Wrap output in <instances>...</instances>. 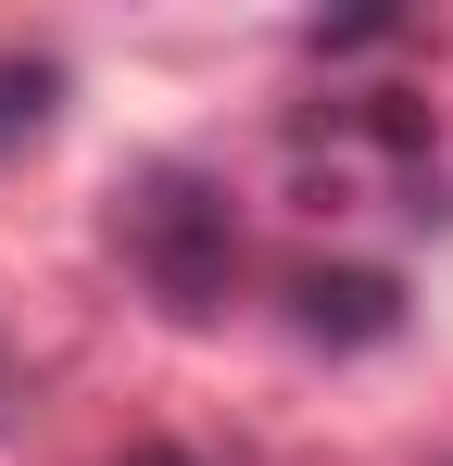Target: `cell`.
<instances>
[{"mask_svg": "<svg viewBox=\"0 0 453 466\" xmlns=\"http://www.w3.org/2000/svg\"><path fill=\"white\" fill-rule=\"evenodd\" d=\"M126 239H139V265L164 278V303H215L226 265H239V228H226V202L202 189V177H151L139 202H126Z\"/></svg>", "mask_w": 453, "mask_h": 466, "instance_id": "6da1fadb", "label": "cell"}, {"mask_svg": "<svg viewBox=\"0 0 453 466\" xmlns=\"http://www.w3.org/2000/svg\"><path fill=\"white\" fill-rule=\"evenodd\" d=\"M302 328L315 340H378L390 328V278H302Z\"/></svg>", "mask_w": 453, "mask_h": 466, "instance_id": "7a4b0ae2", "label": "cell"}, {"mask_svg": "<svg viewBox=\"0 0 453 466\" xmlns=\"http://www.w3.org/2000/svg\"><path fill=\"white\" fill-rule=\"evenodd\" d=\"M126 466H189V454H176V441H139V454H126Z\"/></svg>", "mask_w": 453, "mask_h": 466, "instance_id": "277c9868", "label": "cell"}, {"mask_svg": "<svg viewBox=\"0 0 453 466\" xmlns=\"http://www.w3.org/2000/svg\"><path fill=\"white\" fill-rule=\"evenodd\" d=\"M38 114H51V64H13V76H0V139L38 127Z\"/></svg>", "mask_w": 453, "mask_h": 466, "instance_id": "3957f363", "label": "cell"}]
</instances>
